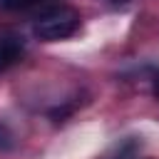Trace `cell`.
Returning <instances> with one entry per match:
<instances>
[{
	"instance_id": "3957f363",
	"label": "cell",
	"mask_w": 159,
	"mask_h": 159,
	"mask_svg": "<svg viewBox=\"0 0 159 159\" xmlns=\"http://www.w3.org/2000/svg\"><path fill=\"white\" fill-rule=\"evenodd\" d=\"M42 2H47V0H0V7L2 10H30Z\"/></svg>"
},
{
	"instance_id": "6da1fadb",
	"label": "cell",
	"mask_w": 159,
	"mask_h": 159,
	"mask_svg": "<svg viewBox=\"0 0 159 159\" xmlns=\"http://www.w3.org/2000/svg\"><path fill=\"white\" fill-rule=\"evenodd\" d=\"M80 22H82V17L75 7H52L35 22L32 32L42 42H57V40L72 37L80 30Z\"/></svg>"
},
{
	"instance_id": "5b68a950",
	"label": "cell",
	"mask_w": 159,
	"mask_h": 159,
	"mask_svg": "<svg viewBox=\"0 0 159 159\" xmlns=\"http://www.w3.org/2000/svg\"><path fill=\"white\" fill-rule=\"evenodd\" d=\"M152 92H154V97H159V72H157L154 80H152Z\"/></svg>"
},
{
	"instance_id": "7a4b0ae2",
	"label": "cell",
	"mask_w": 159,
	"mask_h": 159,
	"mask_svg": "<svg viewBox=\"0 0 159 159\" xmlns=\"http://www.w3.org/2000/svg\"><path fill=\"white\" fill-rule=\"evenodd\" d=\"M25 52V42L17 35H2L0 37V72L12 67Z\"/></svg>"
},
{
	"instance_id": "277c9868",
	"label": "cell",
	"mask_w": 159,
	"mask_h": 159,
	"mask_svg": "<svg viewBox=\"0 0 159 159\" xmlns=\"http://www.w3.org/2000/svg\"><path fill=\"white\" fill-rule=\"evenodd\" d=\"M0 147H10V134L0 127Z\"/></svg>"
},
{
	"instance_id": "8992f818",
	"label": "cell",
	"mask_w": 159,
	"mask_h": 159,
	"mask_svg": "<svg viewBox=\"0 0 159 159\" xmlns=\"http://www.w3.org/2000/svg\"><path fill=\"white\" fill-rule=\"evenodd\" d=\"M107 2H109V5H114V7H122V5H127L129 0H107Z\"/></svg>"
}]
</instances>
